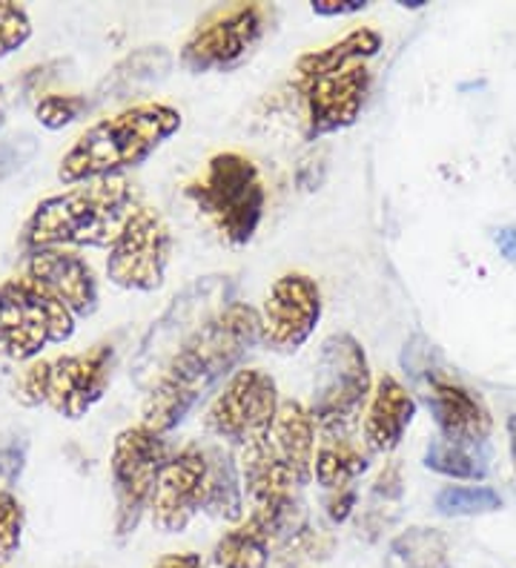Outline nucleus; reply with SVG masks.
Instances as JSON below:
<instances>
[{
    "instance_id": "obj_1",
    "label": "nucleus",
    "mask_w": 516,
    "mask_h": 568,
    "mask_svg": "<svg viewBox=\"0 0 516 568\" xmlns=\"http://www.w3.org/2000/svg\"><path fill=\"white\" fill-rule=\"evenodd\" d=\"M262 342V313L247 302H233L204 331L181 347L150 385L141 425L164 437L186 414Z\"/></svg>"
},
{
    "instance_id": "obj_2",
    "label": "nucleus",
    "mask_w": 516,
    "mask_h": 568,
    "mask_svg": "<svg viewBox=\"0 0 516 568\" xmlns=\"http://www.w3.org/2000/svg\"><path fill=\"white\" fill-rule=\"evenodd\" d=\"M135 213L130 181L124 175L87 181L43 199L23 227L27 250L112 247Z\"/></svg>"
},
{
    "instance_id": "obj_3",
    "label": "nucleus",
    "mask_w": 516,
    "mask_h": 568,
    "mask_svg": "<svg viewBox=\"0 0 516 568\" xmlns=\"http://www.w3.org/2000/svg\"><path fill=\"white\" fill-rule=\"evenodd\" d=\"M181 130V112L175 106L146 104L127 106L110 119H101L83 132L61 159L58 179L63 184L112 179L124 170L141 166L159 146Z\"/></svg>"
},
{
    "instance_id": "obj_4",
    "label": "nucleus",
    "mask_w": 516,
    "mask_h": 568,
    "mask_svg": "<svg viewBox=\"0 0 516 568\" xmlns=\"http://www.w3.org/2000/svg\"><path fill=\"white\" fill-rule=\"evenodd\" d=\"M186 199L230 244H247L259 233L267 207V190L259 166L241 153L213 155L206 173L186 184Z\"/></svg>"
},
{
    "instance_id": "obj_5",
    "label": "nucleus",
    "mask_w": 516,
    "mask_h": 568,
    "mask_svg": "<svg viewBox=\"0 0 516 568\" xmlns=\"http://www.w3.org/2000/svg\"><path fill=\"white\" fill-rule=\"evenodd\" d=\"M230 305H233V278L230 276H204L186 284L141 342V351L132 362V376L138 385H152L166 362Z\"/></svg>"
},
{
    "instance_id": "obj_6",
    "label": "nucleus",
    "mask_w": 516,
    "mask_h": 568,
    "mask_svg": "<svg viewBox=\"0 0 516 568\" xmlns=\"http://www.w3.org/2000/svg\"><path fill=\"white\" fill-rule=\"evenodd\" d=\"M371 365L362 342L351 333H333L318 351L310 416L318 430L356 428L371 396Z\"/></svg>"
},
{
    "instance_id": "obj_7",
    "label": "nucleus",
    "mask_w": 516,
    "mask_h": 568,
    "mask_svg": "<svg viewBox=\"0 0 516 568\" xmlns=\"http://www.w3.org/2000/svg\"><path fill=\"white\" fill-rule=\"evenodd\" d=\"M75 316L32 278L0 284V354L32 362L49 345H63L75 333Z\"/></svg>"
},
{
    "instance_id": "obj_8",
    "label": "nucleus",
    "mask_w": 516,
    "mask_h": 568,
    "mask_svg": "<svg viewBox=\"0 0 516 568\" xmlns=\"http://www.w3.org/2000/svg\"><path fill=\"white\" fill-rule=\"evenodd\" d=\"M166 459L170 450L164 437L146 425H132L115 437L110 477L115 494V531L121 540L135 531L144 511L152 506Z\"/></svg>"
},
{
    "instance_id": "obj_9",
    "label": "nucleus",
    "mask_w": 516,
    "mask_h": 568,
    "mask_svg": "<svg viewBox=\"0 0 516 568\" xmlns=\"http://www.w3.org/2000/svg\"><path fill=\"white\" fill-rule=\"evenodd\" d=\"M279 388L275 379L259 367H244L230 376L206 408L204 428L235 448H247L267 437L279 414Z\"/></svg>"
},
{
    "instance_id": "obj_10",
    "label": "nucleus",
    "mask_w": 516,
    "mask_h": 568,
    "mask_svg": "<svg viewBox=\"0 0 516 568\" xmlns=\"http://www.w3.org/2000/svg\"><path fill=\"white\" fill-rule=\"evenodd\" d=\"M270 14L273 12L264 3H235V7L219 9L186 38L181 49V63L195 75L233 70L264 38Z\"/></svg>"
},
{
    "instance_id": "obj_11",
    "label": "nucleus",
    "mask_w": 516,
    "mask_h": 568,
    "mask_svg": "<svg viewBox=\"0 0 516 568\" xmlns=\"http://www.w3.org/2000/svg\"><path fill=\"white\" fill-rule=\"evenodd\" d=\"M172 253V233L155 210L135 207L121 236L110 247L107 278L115 287L138 293L159 291Z\"/></svg>"
},
{
    "instance_id": "obj_12",
    "label": "nucleus",
    "mask_w": 516,
    "mask_h": 568,
    "mask_svg": "<svg viewBox=\"0 0 516 568\" xmlns=\"http://www.w3.org/2000/svg\"><path fill=\"white\" fill-rule=\"evenodd\" d=\"M213 488V465H210V445H184L172 454L159 479L152 497V523L164 534H179L190 526L199 511L210 506Z\"/></svg>"
},
{
    "instance_id": "obj_13",
    "label": "nucleus",
    "mask_w": 516,
    "mask_h": 568,
    "mask_svg": "<svg viewBox=\"0 0 516 568\" xmlns=\"http://www.w3.org/2000/svg\"><path fill=\"white\" fill-rule=\"evenodd\" d=\"M322 320V291L304 273L275 278L264 298L262 345L273 354H296Z\"/></svg>"
},
{
    "instance_id": "obj_14",
    "label": "nucleus",
    "mask_w": 516,
    "mask_h": 568,
    "mask_svg": "<svg viewBox=\"0 0 516 568\" xmlns=\"http://www.w3.org/2000/svg\"><path fill=\"white\" fill-rule=\"evenodd\" d=\"M115 345L101 342L87 354L58 356L49 362L47 405L67 419H81L95 403H101L112 382Z\"/></svg>"
},
{
    "instance_id": "obj_15",
    "label": "nucleus",
    "mask_w": 516,
    "mask_h": 568,
    "mask_svg": "<svg viewBox=\"0 0 516 568\" xmlns=\"http://www.w3.org/2000/svg\"><path fill=\"white\" fill-rule=\"evenodd\" d=\"M425 403L434 416L439 439L462 445V448H485L494 419L482 396L474 394L468 385L447 376L445 371H425Z\"/></svg>"
},
{
    "instance_id": "obj_16",
    "label": "nucleus",
    "mask_w": 516,
    "mask_h": 568,
    "mask_svg": "<svg viewBox=\"0 0 516 568\" xmlns=\"http://www.w3.org/2000/svg\"><path fill=\"white\" fill-rule=\"evenodd\" d=\"M302 92L307 104V139L316 141L356 124L371 92V72L365 63H356L342 72L304 83Z\"/></svg>"
},
{
    "instance_id": "obj_17",
    "label": "nucleus",
    "mask_w": 516,
    "mask_h": 568,
    "mask_svg": "<svg viewBox=\"0 0 516 568\" xmlns=\"http://www.w3.org/2000/svg\"><path fill=\"white\" fill-rule=\"evenodd\" d=\"M27 278L55 296L75 320H87L98 307L95 273L78 253L63 247L32 250L27 258Z\"/></svg>"
},
{
    "instance_id": "obj_18",
    "label": "nucleus",
    "mask_w": 516,
    "mask_h": 568,
    "mask_svg": "<svg viewBox=\"0 0 516 568\" xmlns=\"http://www.w3.org/2000/svg\"><path fill=\"white\" fill-rule=\"evenodd\" d=\"M264 439H267L273 457L287 468L293 483L299 488L310 486L313 465H316V423H313L307 405H302L299 399H287L279 405L273 428Z\"/></svg>"
},
{
    "instance_id": "obj_19",
    "label": "nucleus",
    "mask_w": 516,
    "mask_h": 568,
    "mask_svg": "<svg viewBox=\"0 0 516 568\" xmlns=\"http://www.w3.org/2000/svg\"><path fill=\"white\" fill-rule=\"evenodd\" d=\"M416 416V399L393 376H382L365 414V443L371 454H391L405 439Z\"/></svg>"
},
{
    "instance_id": "obj_20",
    "label": "nucleus",
    "mask_w": 516,
    "mask_h": 568,
    "mask_svg": "<svg viewBox=\"0 0 516 568\" xmlns=\"http://www.w3.org/2000/svg\"><path fill=\"white\" fill-rule=\"evenodd\" d=\"M367 463H371V448L358 437L356 428L322 430L313 477L324 491H342L367 471Z\"/></svg>"
},
{
    "instance_id": "obj_21",
    "label": "nucleus",
    "mask_w": 516,
    "mask_h": 568,
    "mask_svg": "<svg viewBox=\"0 0 516 568\" xmlns=\"http://www.w3.org/2000/svg\"><path fill=\"white\" fill-rule=\"evenodd\" d=\"M378 49H382V36H378L376 29L371 27L353 29V32H347V36L342 38V41L299 58L296 63L299 87L316 81V78L347 70V67H356V63H365L367 58L378 55Z\"/></svg>"
},
{
    "instance_id": "obj_22",
    "label": "nucleus",
    "mask_w": 516,
    "mask_h": 568,
    "mask_svg": "<svg viewBox=\"0 0 516 568\" xmlns=\"http://www.w3.org/2000/svg\"><path fill=\"white\" fill-rule=\"evenodd\" d=\"M172 55L164 47H141L118 63L110 75L98 87L101 98H127L130 92L159 83L170 75Z\"/></svg>"
},
{
    "instance_id": "obj_23",
    "label": "nucleus",
    "mask_w": 516,
    "mask_h": 568,
    "mask_svg": "<svg viewBox=\"0 0 516 568\" xmlns=\"http://www.w3.org/2000/svg\"><path fill=\"white\" fill-rule=\"evenodd\" d=\"M385 568H451L445 534L427 526H413L391 542Z\"/></svg>"
},
{
    "instance_id": "obj_24",
    "label": "nucleus",
    "mask_w": 516,
    "mask_h": 568,
    "mask_svg": "<svg viewBox=\"0 0 516 568\" xmlns=\"http://www.w3.org/2000/svg\"><path fill=\"white\" fill-rule=\"evenodd\" d=\"M270 551L273 540L267 531L253 517H247V523L221 537L213 551V562L215 568H267Z\"/></svg>"
},
{
    "instance_id": "obj_25",
    "label": "nucleus",
    "mask_w": 516,
    "mask_h": 568,
    "mask_svg": "<svg viewBox=\"0 0 516 568\" xmlns=\"http://www.w3.org/2000/svg\"><path fill=\"white\" fill-rule=\"evenodd\" d=\"M210 465H213V488L206 511L219 520L239 523L244 517V483H241L239 463L219 445H210Z\"/></svg>"
},
{
    "instance_id": "obj_26",
    "label": "nucleus",
    "mask_w": 516,
    "mask_h": 568,
    "mask_svg": "<svg viewBox=\"0 0 516 568\" xmlns=\"http://www.w3.org/2000/svg\"><path fill=\"white\" fill-rule=\"evenodd\" d=\"M425 468L451 479H482L488 474V465L479 448H462V445L434 439L425 450Z\"/></svg>"
},
{
    "instance_id": "obj_27",
    "label": "nucleus",
    "mask_w": 516,
    "mask_h": 568,
    "mask_svg": "<svg viewBox=\"0 0 516 568\" xmlns=\"http://www.w3.org/2000/svg\"><path fill=\"white\" fill-rule=\"evenodd\" d=\"M442 517H482L503 508V497L490 486H445L434 499Z\"/></svg>"
},
{
    "instance_id": "obj_28",
    "label": "nucleus",
    "mask_w": 516,
    "mask_h": 568,
    "mask_svg": "<svg viewBox=\"0 0 516 568\" xmlns=\"http://www.w3.org/2000/svg\"><path fill=\"white\" fill-rule=\"evenodd\" d=\"M87 110H90L87 95H43L34 104V119L41 121L47 130H63V126L81 119Z\"/></svg>"
},
{
    "instance_id": "obj_29",
    "label": "nucleus",
    "mask_w": 516,
    "mask_h": 568,
    "mask_svg": "<svg viewBox=\"0 0 516 568\" xmlns=\"http://www.w3.org/2000/svg\"><path fill=\"white\" fill-rule=\"evenodd\" d=\"M29 38H32V21L27 9L14 0H0V58L12 55Z\"/></svg>"
},
{
    "instance_id": "obj_30",
    "label": "nucleus",
    "mask_w": 516,
    "mask_h": 568,
    "mask_svg": "<svg viewBox=\"0 0 516 568\" xmlns=\"http://www.w3.org/2000/svg\"><path fill=\"white\" fill-rule=\"evenodd\" d=\"M23 537V506L12 491H0V562L18 551Z\"/></svg>"
},
{
    "instance_id": "obj_31",
    "label": "nucleus",
    "mask_w": 516,
    "mask_h": 568,
    "mask_svg": "<svg viewBox=\"0 0 516 568\" xmlns=\"http://www.w3.org/2000/svg\"><path fill=\"white\" fill-rule=\"evenodd\" d=\"M47 374L49 362H32L21 374L18 385H14V399L27 408H38V405H47Z\"/></svg>"
},
{
    "instance_id": "obj_32",
    "label": "nucleus",
    "mask_w": 516,
    "mask_h": 568,
    "mask_svg": "<svg viewBox=\"0 0 516 568\" xmlns=\"http://www.w3.org/2000/svg\"><path fill=\"white\" fill-rule=\"evenodd\" d=\"M402 491H405V479H402L399 463H387L376 477V483H373V499H376L373 508H378V511L385 508L387 511V508L399 503Z\"/></svg>"
},
{
    "instance_id": "obj_33",
    "label": "nucleus",
    "mask_w": 516,
    "mask_h": 568,
    "mask_svg": "<svg viewBox=\"0 0 516 568\" xmlns=\"http://www.w3.org/2000/svg\"><path fill=\"white\" fill-rule=\"evenodd\" d=\"M356 499L358 491L353 486L342 488V491H327V503H324L327 517H331L333 523H344L353 514V508H356Z\"/></svg>"
},
{
    "instance_id": "obj_34",
    "label": "nucleus",
    "mask_w": 516,
    "mask_h": 568,
    "mask_svg": "<svg viewBox=\"0 0 516 568\" xmlns=\"http://www.w3.org/2000/svg\"><path fill=\"white\" fill-rule=\"evenodd\" d=\"M367 7H371L367 0H316L313 12L322 14V18H342V14L365 12Z\"/></svg>"
},
{
    "instance_id": "obj_35",
    "label": "nucleus",
    "mask_w": 516,
    "mask_h": 568,
    "mask_svg": "<svg viewBox=\"0 0 516 568\" xmlns=\"http://www.w3.org/2000/svg\"><path fill=\"white\" fill-rule=\"evenodd\" d=\"M494 242L508 262H516V227H499L494 233Z\"/></svg>"
},
{
    "instance_id": "obj_36",
    "label": "nucleus",
    "mask_w": 516,
    "mask_h": 568,
    "mask_svg": "<svg viewBox=\"0 0 516 568\" xmlns=\"http://www.w3.org/2000/svg\"><path fill=\"white\" fill-rule=\"evenodd\" d=\"M155 568H204L201 566V557L199 555H166L164 560L155 562Z\"/></svg>"
},
{
    "instance_id": "obj_37",
    "label": "nucleus",
    "mask_w": 516,
    "mask_h": 568,
    "mask_svg": "<svg viewBox=\"0 0 516 568\" xmlns=\"http://www.w3.org/2000/svg\"><path fill=\"white\" fill-rule=\"evenodd\" d=\"M508 448H510V463H514V471H516V414L508 416Z\"/></svg>"
},
{
    "instance_id": "obj_38",
    "label": "nucleus",
    "mask_w": 516,
    "mask_h": 568,
    "mask_svg": "<svg viewBox=\"0 0 516 568\" xmlns=\"http://www.w3.org/2000/svg\"><path fill=\"white\" fill-rule=\"evenodd\" d=\"M0 126H3V87H0Z\"/></svg>"
}]
</instances>
